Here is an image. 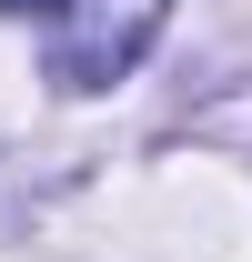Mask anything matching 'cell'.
<instances>
[{"instance_id":"cell-2","label":"cell","mask_w":252,"mask_h":262,"mask_svg":"<svg viewBox=\"0 0 252 262\" xmlns=\"http://www.w3.org/2000/svg\"><path fill=\"white\" fill-rule=\"evenodd\" d=\"M0 10H61V0H0Z\"/></svg>"},{"instance_id":"cell-1","label":"cell","mask_w":252,"mask_h":262,"mask_svg":"<svg viewBox=\"0 0 252 262\" xmlns=\"http://www.w3.org/2000/svg\"><path fill=\"white\" fill-rule=\"evenodd\" d=\"M172 20V0H61L51 10V81L61 91H111L141 51H152V31Z\"/></svg>"}]
</instances>
